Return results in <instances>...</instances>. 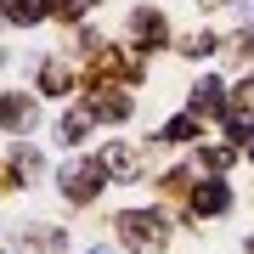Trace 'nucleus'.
Masks as SVG:
<instances>
[{"label": "nucleus", "instance_id": "obj_2", "mask_svg": "<svg viewBox=\"0 0 254 254\" xmlns=\"http://www.w3.org/2000/svg\"><path fill=\"white\" fill-rule=\"evenodd\" d=\"M226 198H232L226 187H220V181H209V187L192 192V209H198V215H215V209H226Z\"/></svg>", "mask_w": 254, "mask_h": 254}, {"label": "nucleus", "instance_id": "obj_4", "mask_svg": "<svg viewBox=\"0 0 254 254\" xmlns=\"http://www.w3.org/2000/svg\"><path fill=\"white\" fill-rule=\"evenodd\" d=\"M63 187H68V198H91V170H68Z\"/></svg>", "mask_w": 254, "mask_h": 254}, {"label": "nucleus", "instance_id": "obj_7", "mask_svg": "<svg viewBox=\"0 0 254 254\" xmlns=\"http://www.w3.org/2000/svg\"><path fill=\"white\" fill-rule=\"evenodd\" d=\"M198 108H203V113H215V108H220V85H215V79H203V85H198Z\"/></svg>", "mask_w": 254, "mask_h": 254}, {"label": "nucleus", "instance_id": "obj_8", "mask_svg": "<svg viewBox=\"0 0 254 254\" xmlns=\"http://www.w3.org/2000/svg\"><path fill=\"white\" fill-rule=\"evenodd\" d=\"M164 136H170V141H192V136H198V119H175Z\"/></svg>", "mask_w": 254, "mask_h": 254}, {"label": "nucleus", "instance_id": "obj_6", "mask_svg": "<svg viewBox=\"0 0 254 254\" xmlns=\"http://www.w3.org/2000/svg\"><path fill=\"white\" fill-rule=\"evenodd\" d=\"M102 164H108V170H119V175H130V170H136V153H125V147H108V158H102Z\"/></svg>", "mask_w": 254, "mask_h": 254}, {"label": "nucleus", "instance_id": "obj_10", "mask_svg": "<svg viewBox=\"0 0 254 254\" xmlns=\"http://www.w3.org/2000/svg\"><path fill=\"white\" fill-rule=\"evenodd\" d=\"M249 254H254V249H249Z\"/></svg>", "mask_w": 254, "mask_h": 254}, {"label": "nucleus", "instance_id": "obj_5", "mask_svg": "<svg viewBox=\"0 0 254 254\" xmlns=\"http://www.w3.org/2000/svg\"><path fill=\"white\" fill-rule=\"evenodd\" d=\"M17 23H34V17H46V0H17V6H6Z\"/></svg>", "mask_w": 254, "mask_h": 254}, {"label": "nucleus", "instance_id": "obj_1", "mask_svg": "<svg viewBox=\"0 0 254 254\" xmlns=\"http://www.w3.org/2000/svg\"><path fill=\"white\" fill-rule=\"evenodd\" d=\"M119 232H125V243H130V249H141V254L164 249V237H170L158 215H125V220H119Z\"/></svg>", "mask_w": 254, "mask_h": 254}, {"label": "nucleus", "instance_id": "obj_3", "mask_svg": "<svg viewBox=\"0 0 254 254\" xmlns=\"http://www.w3.org/2000/svg\"><path fill=\"white\" fill-rule=\"evenodd\" d=\"M0 119H6V125H17V130H23L28 119H34V108H28L23 96H6V102H0Z\"/></svg>", "mask_w": 254, "mask_h": 254}, {"label": "nucleus", "instance_id": "obj_9", "mask_svg": "<svg viewBox=\"0 0 254 254\" xmlns=\"http://www.w3.org/2000/svg\"><path fill=\"white\" fill-rule=\"evenodd\" d=\"M237 6H243V17H249V23H254V0H237Z\"/></svg>", "mask_w": 254, "mask_h": 254}]
</instances>
